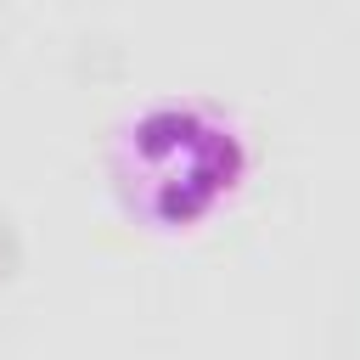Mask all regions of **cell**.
<instances>
[{
    "mask_svg": "<svg viewBox=\"0 0 360 360\" xmlns=\"http://www.w3.org/2000/svg\"><path fill=\"white\" fill-rule=\"evenodd\" d=\"M242 169V146L231 129L191 107H158L129 129V186L141 208L158 219L202 214Z\"/></svg>",
    "mask_w": 360,
    "mask_h": 360,
    "instance_id": "obj_1",
    "label": "cell"
},
{
    "mask_svg": "<svg viewBox=\"0 0 360 360\" xmlns=\"http://www.w3.org/2000/svg\"><path fill=\"white\" fill-rule=\"evenodd\" d=\"M17 264H22V242H17V231H11V219L0 214V281H6V276H11Z\"/></svg>",
    "mask_w": 360,
    "mask_h": 360,
    "instance_id": "obj_2",
    "label": "cell"
}]
</instances>
